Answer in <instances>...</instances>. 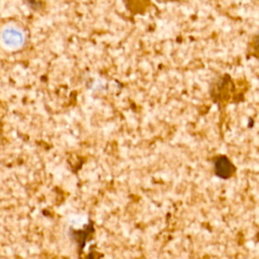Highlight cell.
<instances>
[{
	"instance_id": "obj_1",
	"label": "cell",
	"mask_w": 259,
	"mask_h": 259,
	"mask_svg": "<svg viewBox=\"0 0 259 259\" xmlns=\"http://www.w3.org/2000/svg\"><path fill=\"white\" fill-rule=\"evenodd\" d=\"M214 175L222 179L231 178L236 172V166L225 155H219L213 158Z\"/></svg>"
},
{
	"instance_id": "obj_2",
	"label": "cell",
	"mask_w": 259,
	"mask_h": 259,
	"mask_svg": "<svg viewBox=\"0 0 259 259\" xmlns=\"http://www.w3.org/2000/svg\"><path fill=\"white\" fill-rule=\"evenodd\" d=\"M4 39L5 41L8 44V45H11V46H18L22 40V37H21V34L16 31V30H13V29H10V30H7L5 31L4 33Z\"/></svg>"
},
{
	"instance_id": "obj_3",
	"label": "cell",
	"mask_w": 259,
	"mask_h": 259,
	"mask_svg": "<svg viewBox=\"0 0 259 259\" xmlns=\"http://www.w3.org/2000/svg\"><path fill=\"white\" fill-rule=\"evenodd\" d=\"M254 50H255V54H256V56H258V58H259V33L255 36Z\"/></svg>"
}]
</instances>
